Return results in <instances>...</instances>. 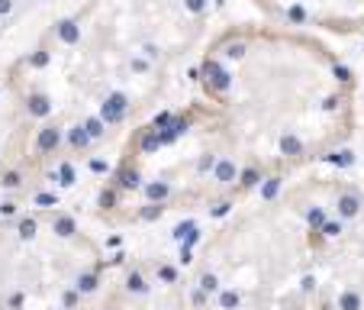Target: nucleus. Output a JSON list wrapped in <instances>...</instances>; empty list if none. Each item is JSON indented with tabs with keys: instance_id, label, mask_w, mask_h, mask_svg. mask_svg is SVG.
<instances>
[{
	"instance_id": "nucleus-4",
	"label": "nucleus",
	"mask_w": 364,
	"mask_h": 310,
	"mask_svg": "<svg viewBox=\"0 0 364 310\" xmlns=\"http://www.w3.org/2000/svg\"><path fill=\"white\" fill-rule=\"evenodd\" d=\"M248 4L264 20L303 32H329V36L364 32V0H248Z\"/></svg>"
},
{
	"instance_id": "nucleus-2",
	"label": "nucleus",
	"mask_w": 364,
	"mask_h": 310,
	"mask_svg": "<svg viewBox=\"0 0 364 310\" xmlns=\"http://www.w3.org/2000/svg\"><path fill=\"white\" fill-rule=\"evenodd\" d=\"M197 310H313L309 229L297 175L235 203L210 236Z\"/></svg>"
},
{
	"instance_id": "nucleus-5",
	"label": "nucleus",
	"mask_w": 364,
	"mask_h": 310,
	"mask_svg": "<svg viewBox=\"0 0 364 310\" xmlns=\"http://www.w3.org/2000/svg\"><path fill=\"white\" fill-rule=\"evenodd\" d=\"M361 100H364V84H361Z\"/></svg>"
},
{
	"instance_id": "nucleus-1",
	"label": "nucleus",
	"mask_w": 364,
	"mask_h": 310,
	"mask_svg": "<svg viewBox=\"0 0 364 310\" xmlns=\"http://www.w3.org/2000/svg\"><path fill=\"white\" fill-rule=\"evenodd\" d=\"M361 84L316 32L235 23L197 61V97L184 107L219 203L326 162L358 129Z\"/></svg>"
},
{
	"instance_id": "nucleus-3",
	"label": "nucleus",
	"mask_w": 364,
	"mask_h": 310,
	"mask_svg": "<svg viewBox=\"0 0 364 310\" xmlns=\"http://www.w3.org/2000/svg\"><path fill=\"white\" fill-rule=\"evenodd\" d=\"M309 229L313 310H364V188L339 175H297Z\"/></svg>"
}]
</instances>
